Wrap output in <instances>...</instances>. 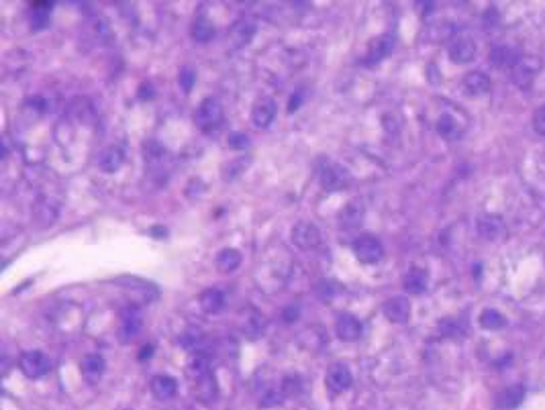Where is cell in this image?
<instances>
[{
  "mask_svg": "<svg viewBox=\"0 0 545 410\" xmlns=\"http://www.w3.org/2000/svg\"><path fill=\"white\" fill-rule=\"evenodd\" d=\"M280 392L284 394V398H290V396H297L300 392V377L297 376H288L282 379Z\"/></svg>",
  "mask_w": 545,
  "mask_h": 410,
  "instance_id": "32",
  "label": "cell"
},
{
  "mask_svg": "<svg viewBox=\"0 0 545 410\" xmlns=\"http://www.w3.org/2000/svg\"><path fill=\"white\" fill-rule=\"evenodd\" d=\"M215 265L219 272L231 274V272H235V270L241 265V253H239L237 249H223V251L216 255Z\"/></svg>",
  "mask_w": 545,
  "mask_h": 410,
  "instance_id": "23",
  "label": "cell"
},
{
  "mask_svg": "<svg viewBox=\"0 0 545 410\" xmlns=\"http://www.w3.org/2000/svg\"><path fill=\"white\" fill-rule=\"evenodd\" d=\"M463 88L468 90V94L472 96H480V94H486L490 90V80L486 74L482 72H470L466 78H463Z\"/></svg>",
  "mask_w": 545,
  "mask_h": 410,
  "instance_id": "21",
  "label": "cell"
},
{
  "mask_svg": "<svg viewBox=\"0 0 545 410\" xmlns=\"http://www.w3.org/2000/svg\"><path fill=\"white\" fill-rule=\"evenodd\" d=\"M521 60H523L521 50L511 43H500L490 50V64L500 70H512Z\"/></svg>",
  "mask_w": 545,
  "mask_h": 410,
  "instance_id": "6",
  "label": "cell"
},
{
  "mask_svg": "<svg viewBox=\"0 0 545 410\" xmlns=\"http://www.w3.org/2000/svg\"><path fill=\"white\" fill-rule=\"evenodd\" d=\"M139 99H141V100L153 99V88H151L149 84H143V86L139 88Z\"/></svg>",
  "mask_w": 545,
  "mask_h": 410,
  "instance_id": "37",
  "label": "cell"
},
{
  "mask_svg": "<svg viewBox=\"0 0 545 410\" xmlns=\"http://www.w3.org/2000/svg\"><path fill=\"white\" fill-rule=\"evenodd\" d=\"M51 9H53L51 2H33L31 4V25L35 29H45L50 25Z\"/></svg>",
  "mask_w": 545,
  "mask_h": 410,
  "instance_id": "24",
  "label": "cell"
},
{
  "mask_svg": "<svg viewBox=\"0 0 545 410\" xmlns=\"http://www.w3.org/2000/svg\"><path fill=\"white\" fill-rule=\"evenodd\" d=\"M194 121H197L199 129H202L204 133L219 129L221 123H223V106H221V102L216 99L202 100L200 106L197 109Z\"/></svg>",
  "mask_w": 545,
  "mask_h": 410,
  "instance_id": "1",
  "label": "cell"
},
{
  "mask_svg": "<svg viewBox=\"0 0 545 410\" xmlns=\"http://www.w3.org/2000/svg\"><path fill=\"white\" fill-rule=\"evenodd\" d=\"M402 284H404V290L409 294H423L427 290V284H429V274L423 267H411Z\"/></svg>",
  "mask_w": 545,
  "mask_h": 410,
  "instance_id": "17",
  "label": "cell"
},
{
  "mask_svg": "<svg viewBox=\"0 0 545 410\" xmlns=\"http://www.w3.org/2000/svg\"><path fill=\"white\" fill-rule=\"evenodd\" d=\"M395 45H397V39L392 35H380L376 37L370 45H368V51L363 55V64L365 66H378L380 62H384L392 51H395Z\"/></svg>",
  "mask_w": 545,
  "mask_h": 410,
  "instance_id": "4",
  "label": "cell"
},
{
  "mask_svg": "<svg viewBox=\"0 0 545 410\" xmlns=\"http://www.w3.org/2000/svg\"><path fill=\"white\" fill-rule=\"evenodd\" d=\"M143 327V314L137 306H127L123 311V316H121V337L123 341H129L133 339L139 331Z\"/></svg>",
  "mask_w": 545,
  "mask_h": 410,
  "instance_id": "14",
  "label": "cell"
},
{
  "mask_svg": "<svg viewBox=\"0 0 545 410\" xmlns=\"http://www.w3.org/2000/svg\"><path fill=\"white\" fill-rule=\"evenodd\" d=\"M353 253L358 257V262L362 263H376L380 262L384 255V247L380 239L374 235H362L356 243H353Z\"/></svg>",
  "mask_w": 545,
  "mask_h": 410,
  "instance_id": "5",
  "label": "cell"
},
{
  "mask_svg": "<svg viewBox=\"0 0 545 410\" xmlns=\"http://www.w3.org/2000/svg\"><path fill=\"white\" fill-rule=\"evenodd\" d=\"M151 351H153V347H151V345L143 347V349H141V355H139V361L149 360V358H151Z\"/></svg>",
  "mask_w": 545,
  "mask_h": 410,
  "instance_id": "38",
  "label": "cell"
},
{
  "mask_svg": "<svg viewBox=\"0 0 545 410\" xmlns=\"http://www.w3.org/2000/svg\"><path fill=\"white\" fill-rule=\"evenodd\" d=\"M188 376L192 382H199L202 377L211 376V365H209V358H204L202 353L192 355L188 361Z\"/></svg>",
  "mask_w": 545,
  "mask_h": 410,
  "instance_id": "25",
  "label": "cell"
},
{
  "mask_svg": "<svg viewBox=\"0 0 545 410\" xmlns=\"http://www.w3.org/2000/svg\"><path fill=\"white\" fill-rule=\"evenodd\" d=\"M227 141H229V148L233 149H246L249 145V137L246 133H231Z\"/></svg>",
  "mask_w": 545,
  "mask_h": 410,
  "instance_id": "33",
  "label": "cell"
},
{
  "mask_svg": "<svg viewBox=\"0 0 545 410\" xmlns=\"http://www.w3.org/2000/svg\"><path fill=\"white\" fill-rule=\"evenodd\" d=\"M319 180H321V186L329 192H335V190H341L349 184V174H347L346 167H341L339 164L331 162V160H323L319 164Z\"/></svg>",
  "mask_w": 545,
  "mask_h": 410,
  "instance_id": "2",
  "label": "cell"
},
{
  "mask_svg": "<svg viewBox=\"0 0 545 410\" xmlns=\"http://www.w3.org/2000/svg\"><path fill=\"white\" fill-rule=\"evenodd\" d=\"M298 318V309L292 304V306H288L286 311H284V321L286 323H292V321H297Z\"/></svg>",
  "mask_w": 545,
  "mask_h": 410,
  "instance_id": "36",
  "label": "cell"
},
{
  "mask_svg": "<svg viewBox=\"0 0 545 410\" xmlns=\"http://www.w3.org/2000/svg\"><path fill=\"white\" fill-rule=\"evenodd\" d=\"M523 396H525V390H523V386H512L509 390H505V392L498 396V406L502 410H512L519 406V402L523 400Z\"/></svg>",
  "mask_w": 545,
  "mask_h": 410,
  "instance_id": "28",
  "label": "cell"
},
{
  "mask_svg": "<svg viewBox=\"0 0 545 410\" xmlns=\"http://www.w3.org/2000/svg\"><path fill=\"white\" fill-rule=\"evenodd\" d=\"M541 70V62L537 57H525L512 67V80L519 84L521 88H527L533 82V78L537 76V72Z\"/></svg>",
  "mask_w": 545,
  "mask_h": 410,
  "instance_id": "11",
  "label": "cell"
},
{
  "mask_svg": "<svg viewBox=\"0 0 545 410\" xmlns=\"http://www.w3.org/2000/svg\"><path fill=\"white\" fill-rule=\"evenodd\" d=\"M225 306V296L219 288H209L200 294V309L207 314H216Z\"/></svg>",
  "mask_w": 545,
  "mask_h": 410,
  "instance_id": "20",
  "label": "cell"
},
{
  "mask_svg": "<svg viewBox=\"0 0 545 410\" xmlns=\"http://www.w3.org/2000/svg\"><path fill=\"white\" fill-rule=\"evenodd\" d=\"M229 35H231V41L235 43V48H246L249 41L253 39V35H255V21L249 17L237 18L233 23Z\"/></svg>",
  "mask_w": 545,
  "mask_h": 410,
  "instance_id": "15",
  "label": "cell"
},
{
  "mask_svg": "<svg viewBox=\"0 0 545 410\" xmlns=\"http://www.w3.org/2000/svg\"><path fill=\"white\" fill-rule=\"evenodd\" d=\"M437 133L446 139H456L460 135V125L451 115H441L437 121Z\"/></svg>",
  "mask_w": 545,
  "mask_h": 410,
  "instance_id": "29",
  "label": "cell"
},
{
  "mask_svg": "<svg viewBox=\"0 0 545 410\" xmlns=\"http://www.w3.org/2000/svg\"><path fill=\"white\" fill-rule=\"evenodd\" d=\"M480 325L484 328H490V331H496V328H502L507 325V318L500 314L498 311H492V309H488V311L482 312V316H480Z\"/></svg>",
  "mask_w": 545,
  "mask_h": 410,
  "instance_id": "30",
  "label": "cell"
},
{
  "mask_svg": "<svg viewBox=\"0 0 545 410\" xmlns=\"http://www.w3.org/2000/svg\"><path fill=\"white\" fill-rule=\"evenodd\" d=\"M382 312H384V316H386L388 321L400 325V323H407V321L411 318V304H409L407 298L395 296V298H390V300L384 302Z\"/></svg>",
  "mask_w": 545,
  "mask_h": 410,
  "instance_id": "12",
  "label": "cell"
},
{
  "mask_svg": "<svg viewBox=\"0 0 545 410\" xmlns=\"http://www.w3.org/2000/svg\"><path fill=\"white\" fill-rule=\"evenodd\" d=\"M190 35H192L194 41L207 43V41H211V39L215 37V25L207 17H199L192 23V31H190Z\"/></svg>",
  "mask_w": 545,
  "mask_h": 410,
  "instance_id": "27",
  "label": "cell"
},
{
  "mask_svg": "<svg viewBox=\"0 0 545 410\" xmlns=\"http://www.w3.org/2000/svg\"><path fill=\"white\" fill-rule=\"evenodd\" d=\"M351 382H353L351 372L343 363H333L325 374V384L333 394H343L346 390H349Z\"/></svg>",
  "mask_w": 545,
  "mask_h": 410,
  "instance_id": "7",
  "label": "cell"
},
{
  "mask_svg": "<svg viewBox=\"0 0 545 410\" xmlns=\"http://www.w3.org/2000/svg\"><path fill=\"white\" fill-rule=\"evenodd\" d=\"M449 57L456 64H468L476 57V43L472 41V37L468 35H458L451 43H449Z\"/></svg>",
  "mask_w": 545,
  "mask_h": 410,
  "instance_id": "10",
  "label": "cell"
},
{
  "mask_svg": "<svg viewBox=\"0 0 545 410\" xmlns=\"http://www.w3.org/2000/svg\"><path fill=\"white\" fill-rule=\"evenodd\" d=\"M216 382L215 376L211 374V376L202 377L199 382H194V388H192V394H194V398L200 400V402H204V404H211L213 400L216 398Z\"/></svg>",
  "mask_w": 545,
  "mask_h": 410,
  "instance_id": "19",
  "label": "cell"
},
{
  "mask_svg": "<svg viewBox=\"0 0 545 410\" xmlns=\"http://www.w3.org/2000/svg\"><path fill=\"white\" fill-rule=\"evenodd\" d=\"M18 367L29 379H39L51 370L50 358L43 351H25L18 360Z\"/></svg>",
  "mask_w": 545,
  "mask_h": 410,
  "instance_id": "3",
  "label": "cell"
},
{
  "mask_svg": "<svg viewBox=\"0 0 545 410\" xmlns=\"http://www.w3.org/2000/svg\"><path fill=\"white\" fill-rule=\"evenodd\" d=\"M149 388L158 400H170L178 392V382L172 376H155L151 379Z\"/></svg>",
  "mask_w": 545,
  "mask_h": 410,
  "instance_id": "18",
  "label": "cell"
},
{
  "mask_svg": "<svg viewBox=\"0 0 545 410\" xmlns=\"http://www.w3.org/2000/svg\"><path fill=\"white\" fill-rule=\"evenodd\" d=\"M197 82V72L192 67H182L180 76H178V84L182 86V90L188 94L192 90V86Z\"/></svg>",
  "mask_w": 545,
  "mask_h": 410,
  "instance_id": "31",
  "label": "cell"
},
{
  "mask_svg": "<svg viewBox=\"0 0 545 410\" xmlns=\"http://www.w3.org/2000/svg\"><path fill=\"white\" fill-rule=\"evenodd\" d=\"M339 218H341V225H346V227H358L363 218L362 200H358V198L349 200L346 206H343L341 214H339Z\"/></svg>",
  "mask_w": 545,
  "mask_h": 410,
  "instance_id": "22",
  "label": "cell"
},
{
  "mask_svg": "<svg viewBox=\"0 0 545 410\" xmlns=\"http://www.w3.org/2000/svg\"><path fill=\"white\" fill-rule=\"evenodd\" d=\"M282 400H284V394L278 392V390H272V392L265 394L264 398H262V402H260V404H262L264 409H270V406H276V404H282Z\"/></svg>",
  "mask_w": 545,
  "mask_h": 410,
  "instance_id": "34",
  "label": "cell"
},
{
  "mask_svg": "<svg viewBox=\"0 0 545 410\" xmlns=\"http://www.w3.org/2000/svg\"><path fill=\"white\" fill-rule=\"evenodd\" d=\"M298 104H300V94H297V99L290 100V104H288V113H294V111H298Z\"/></svg>",
  "mask_w": 545,
  "mask_h": 410,
  "instance_id": "39",
  "label": "cell"
},
{
  "mask_svg": "<svg viewBox=\"0 0 545 410\" xmlns=\"http://www.w3.org/2000/svg\"><path fill=\"white\" fill-rule=\"evenodd\" d=\"M533 129L539 133L541 137H545V104L539 106L535 116H533Z\"/></svg>",
  "mask_w": 545,
  "mask_h": 410,
  "instance_id": "35",
  "label": "cell"
},
{
  "mask_svg": "<svg viewBox=\"0 0 545 410\" xmlns=\"http://www.w3.org/2000/svg\"><path fill=\"white\" fill-rule=\"evenodd\" d=\"M276 118V100L262 99L258 100L251 109V123L260 129H265L272 125V121Z\"/></svg>",
  "mask_w": 545,
  "mask_h": 410,
  "instance_id": "13",
  "label": "cell"
},
{
  "mask_svg": "<svg viewBox=\"0 0 545 410\" xmlns=\"http://www.w3.org/2000/svg\"><path fill=\"white\" fill-rule=\"evenodd\" d=\"M292 243H294L298 249L309 251V249L319 247V243H321V233H319V229L314 227L313 223L302 221V223H297L294 229H292Z\"/></svg>",
  "mask_w": 545,
  "mask_h": 410,
  "instance_id": "8",
  "label": "cell"
},
{
  "mask_svg": "<svg viewBox=\"0 0 545 410\" xmlns=\"http://www.w3.org/2000/svg\"><path fill=\"white\" fill-rule=\"evenodd\" d=\"M80 370H82V376L88 384H97L106 370V361L100 353H88L80 363Z\"/></svg>",
  "mask_w": 545,
  "mask_h": 410,
  "instance_id": "16",
  "label": "cell"
},
{
  "mask_svg": "<svg viewBox=\"0 0 545 410\" xmlns=\"http://www.w3.org/2000/svg\"><path fill=\"white\" fill-rule=\"evenodd\" d=\"M125 162V153H123V149L121 148H109L102 155H100L99 164L100 167L104 170V172H116L121 165Z\"/></svg>",
  "mask_w": 545,
  "mask_h": 410,
  "instance_id": "26",
  "label": "cell"
},
{
  "mask_svg": "<svg viewBox=\"0 0 545 410\" xmlns=\"http://www.w3.org/2000/svg\"><path fill=\"white\" fill-rule=\"evenodd\" d=\"M335 333L341 341L346 343H351V341H358L362 337L363 325L362 321L353 314H339L337 318V325H335Z\"/></svg>",
  "mask_w": 545,
  "mask_h": 410,
  "instance_id": "9",
  "label": "cell"
}]
</instances>
